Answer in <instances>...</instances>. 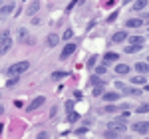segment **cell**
<instances>
[{"instance_id":"6da1fadb","label":"cell","mask_w":149,"mask_h":139,"mask_svg":"<svg viewBox=\"0 0 149 139\" xmlns=\"http://www.w3.org/2000/svg\"><path fill=\"white\" fill-rule=\"evenodd\" d=\"M12 46V38H10V32H2L0 34V54H8V50Z\"/></svg>"},{"instance_id":"7a4b0ae2","label":"cell","mask_w":149,"mask_h":139,"mask_svg":"<svg viewBox=\"0 0 149 139\" xmlns=\"http://www.w3.org/2000/svg\"><path fill=\"white\" fill-rule=\"evenodd\" d=\"M28 68H30V62H16V64L10 66L8 74H10V76H20V74H24Z\"/></svg>"},{"instance_id":"3957f363","label":"cell","mask_w":149,"mask_h":139,"mask_svg":"<svg viewBox=\"0 0 149 139\" xmlns=\"http://www.w3.org/2000/svg\"><path fill=\"white\" fill-rule=\"evenodd\" d=\"M44 101H46V97H44V95H38V97H34V99H32L30 104L26 105V111H28V113L36 111V109H38L40 105H44Z\"/></svg>"},{"instance_id":"277c9868","label":"cell","mask_w":149,"mask_h":139,"mask_svg":"<svg viewBox=\"0 0 149 139\" xmlns=\"http://www.w3.org/2000/svg\"><path fill=\"white\" fill-rule=\"evenodd\" d=\"M107 129H111V131H115V133H123V131H127V125H125V121L123 119H117V121H111L109 125H107Z\"/></svg>"},{"instance_id":"5b68a950","label":"cell","mask_w":149,"mask_h":139,"mask_svg":"<svg viewBox=\"0 0 149 139\" xmlns=\"http://www.w3.org/2000/svg\"><path fill=\"white\" fill-rule=\"evenodd\" d=\"M133 131H135L137 135H147L149 121H135V123H133Z\"/></svg>"},{"instance_id":"8992f818","label":"cell","mask_w":149,"mask_h":139,"mask_svg":"<svg viewBox=\"0 0 149 139\" xmlns=\"http://www.w3.org/2000/svg\"><path fill=\"white\" fill-rule=\"evenodd\" d=\"M14 10H16V4H14V2L2 4V6H0V16H10Z\"/></svg>"},{"instance_id":"52a82bcc","label":"cell","mask_w":149,"mask_h":139,"mask_svg":"<svg viewBox=\"0 0 149 139\" xmlns=\"http://www.w3.org/2000/svg\"><path fill=\"white\" fill-rule=\"evenodd\" d=\"M38 10H40V0H32V2H30V6L26 8V14H28V16H34Z\"/></svg>"},{"instance_id":"ba28073f","label":"cell","mask_w":149,"mask_h":139,"mask_svg":"<svg viewBox=\"0 0 149 139\" xmlns=\"http://www.w3.org/2000/svg\"><path fill=\"white\" fill-rule=\"evenodd\" d=\"M74 52H76V44H68V46H66L64 50H62L60 58H62V60H66V58H70V56H72Z\"/></svg>"},{"instance_id":"9c48e42d","label":"cell","mask_w":149,"mask_h":139,"mask_svg":"<svg viewBox=\"0 0 149 139\" xmlns=\"http://www.w3.org/2000/svg\"><path fill=\"white\" fill-rule=\"evenodd\" d=\"M125 38H127V32L119 30V32H115V34L111 36V42H113V44H119V42H123Z\"/></svg>"},{"instance_id":"30bf717a","label":"cell","mask_w":149,"mask_h":139,"mask_svg":"<svg viewBox=\"0 0 149 139\" xmlns=\"http://www.w3.org/2000/svg\"><path fill=\"white\" fill-rule=\"evenodd\" d=\"M115 88H117V92L125 93V95H129V93H131V88H129L127 83H123V81H115Z\"/></svg>"},{"instance_id":"8fae6325","label":"cell","mask_w":149,"mask_h":139,"mask_svg":"<svg viewBox=\"0 0 149 139\" xmlns=\"http://www.w3.org/2000/svg\"><path fill=\"white\" fill-rule=\"evenodd\" d=\"M103 99H105L107 104H113V101H117V99H119V93H117V92H105Z\"/></svg>"},{"instance_id":"7c38bea8","label":"cell","mask_w":149,"mask_h":139,"mask_svg":"<svg viewBox=\"0 0 149 139\" xmlns=\"http://www.w3.org/2000/svg\"><path fill=\"white\" fill-rule=\"evenodd\" d=\"M115 72H117L119 76H127V74L131 72V68H129L127 64H117V66H115Z\"/></svg>"},{"instance_id":"4fadbf2b","label":"cell","mask_w":149,"mask_h":139,"mask_svg":"<svg viewBox=\"0 0 149 139\" xmlns=\"http://www.w3.org/2000/svg\"><path fill=\"white\" fill-rule=\"evenodd\" d=\"M125 26L127 28H139V26H143V20H139V18H129V20H125Z\"/></svg>"},{"instance_id":"5bb4252c","label":"cell","mask_w":149,"mask_h":139,"mask_svg":"<svg viewBox=\"0 0 149 139\" xmlns=\"http://www.w3.org/2000/svg\"><path fill=\"white\" fill-rule=\"evenodd\" d=\"M135 70H137V74H143V76H145L149 72V64L147 62H137V64H135Z\"/></svg>"},{"instance_id":"9a60e30c","label":"cell","mask_w":149,"mask_h":139,"mask_svg":"<svg viewBox=\"0 0 149 139\" xmlns=\"http://www.w3.org/2000/svg\"><path fill=\"white\" fill-rule=\"evenodd\" d=\"M117 58H119V56H117L115 52H107V54L103 56V62H105V64H111V62H117Z\"/></svg>"},{"instance_id":"2e32d148","label":"cell","mask_w":149,"mask_h":139,"mask_svg":"<svg viewBox=\"0 0 149 139\" xmlns=\"http://www.w3.org/2000/svg\"><path fill=\"white\" fill-rule=\"evenodd\" d=\"M143 48V44H129V46L125 48V54H135V52H139Z\"/></svg>"},{"instance_id":"e0dca14e","label":"cell","mask_w":149,"mask_h":139,"mask_svg":"<svg viewBox=\"0 0 149 139\" xmlns=\"http://www.w3.org/2000/svg\"><path fill=\"white\" fill-rule=\"evenodd\" d=\"M129 83H133V85H141V83H145V78H143V74H139V76H133Z\"/></svg>"},{"instance_id":"ac0fdd59","label":"cell","mask_w":149,"mask_h":139,"mask_svg":"<svg viewBox=\"0 0 149 139\" xmlns=\"http://www.w3.org/2000/svg\"><path fill=\"white\" fill-rule=\"evenodd\" d=\"M147 4H149V0H135V4H133V10H135V12H137V10H143Z\"/></svg>"},{"instance_id":"d6986e66","label":"cell","mask_w":149,"mask_h":139,"mask_svg":"<svg viewBox=\"0 0 149 139\" xmlns=\"http://www.w3.org/2000/svg\"><path fill=\"white\" fill-rule=\"evenodd\" d=\"M48 46L50 48L58 46V34H48Z\"/></svg>"},{"instance_id":"ffe728a7","label":"cell","mask_w":149,"mask_h":139,"mask_svg":"<svg viewBox=\"0 0 149 139\" xmlns=\"http://www.w3.org/2000/svg\"><path fill=\"white\" fill-rule=\"evenodd\" d=\"M90 83H93V85H103V80H102V76H97V74H93L92 78H90Z\"/></svg>"},{"instance_id":"44dd1931","label":"cell","mask_w":149,"mask_h":139,"mask_svg":"<svg viewBox=\"0 0 149 139\" xmlns=\"http://www.w3.org/2000/svg\"><path fill=\"white\" fill-rule=\"evenodd\" d=\"M95 74H97V76H103V74H107V64H105V62H103V64H100V66L95 68Z\"/></svg>"},{"instance_id":"7402d4cb","label":"cell","mask_w":149,"mask_h":139,"mask_svg":"<svg viewBox=\"0 0 149 139\" xmlns=\"http://www.w3.org/2000/svg\"><path fill=\"white\" fill-rule=\"evenodd\" d=\"M129 42L131 44H143L145 40H143V36H129Z\"/></svg>"},{"instance_id":"603a6c76","label":"cell","mask_w":149,"mask_h":139,"mask_svg":"<svg viewBox=\"0 0 149 139\" xmlns=\"http://www.w3.org/2000/svg\"><path fill=\"white\" fill-rule=\"evenodd\" d=\"M78 119H80V113H76V111L70 109L68 111V121H78Z\"/></svg>"},{"instance_id":"cb8c5ba5","label":"cell","mask_w":149,"mask_h":139,"mask_svg":"<svg viewBox=\"0 0 149 139\" xmlns=\"http://www.w3.org/2000/svg\"><path fill=\"white\" fill-rule=\"evenodd\" d=\"M64 78H66V74H64V72H54V74H52V80H54V81L64 80Z\"/></svg>"},{"instance_id":"d4e9b609","label":"cell","mask_w":149,"mask_h":139,"mask_svg":"<svg viewBox=\"0 0 149 139\" xmlns=\"http://www.w3.org/2000/svg\"><path fill=\"white\" fill-rule=\"evenodd\" d=\"M103 137H107V139H115V137H119V133H115V131H111V129H107V131L103 133Z\"/></svg>"},{"instance_id":"484cf974","label":"cell","mask_w":149,"mask_h":139,"mask_svg":"<svg viewBox=\"0 0 149 139\" xmlns=\"http://www.w3.org/2000/svg\"><path fill=\"white\" fill-rule=\"evenodd\" d=\"M137 113H149V104H141L137 107Z\"/></svg>"},{"instance_id":"4316f807","label":"cell","mask_w":149,"mask_h":139,"mask_svg":"<svg viewBox=\"0 0 149 139\" xmlns=\"http://www.w3.org/2000/svg\"><path fill=\"white\" fill-rule=\"evenodd\" d=\"M16 83H18V76H10V80H8V83H6V85H8V88H14Z\"/></svg>"},{"instance_id":"83f0119b","label":"cell","mask_w":149,"mask_h":139,"mask_svg":"<svg viewBox=\"0 0 149 139\" xmlns=\"http://www.w3.org/2000/svg\"><path fill=\"white\" fill-rule=\"evenodd\" d=\"M115 111H119L117 105H105V113H115Z\"/></svg>"},{"instance_id":"f1b7e54d","label":"cell","mask_w":149,"mask_h":139,"mask_svg":"<svg viewBox=\"0 0 149 139\" xmlns=\"http://www.w3.org/2000/svg\"><path fill=\"white\" fill-rule=\"evenodd\" d=\"M95 62H97V56H90V60H88V68H93Z\"/></svg>"},{"instance_id":"f546056e","label":"cell","mask_w":149,"mask_h":139,"mask_svg":"<svg viewBox=\"0 0 149 139\" xmlns=\"http://www.w3.org/2000/svg\"><path fill=\"white\" fill-rule=\"evenodd\" d=\"M88 133V127H80V129H76V135H86Z\"/></svg>"},{"instance_id":"4dcf8cb0","label":"cell","mask_w":149,"mask_h":139,"mask_svg":"<svg viewBox=\"0 0 149 139\" xmlns=\"http://www.w3.org/2000/svg\"><path fill=\"white\" fill-rule=\"evenodd\" d=\"M127 117H129V111H127V109H123V113L119 115V119H123V121H127Z\"/></svg>"},{"instance_id":"1f68e13d","label":"cell","mask_w":149,"mask_h":139,"mask_svg":"<svg viewBox=\"0 0 149 139\" xmlns=\"http://www.w3.org/2000/svg\"><path fill=\"white\" fill-rule=\"evenodd\" d=\"M93 95H102V85H95L93 88Z\"/></svg>"},{"instance_id":"d6a6232c","label":"cell","mask_w":149,"mask_h":139,"mask_svg":"<svg viewBox=\"0 0 149 139\" xmlns=\"http://www.w3.org/2000/svg\"><path fill=\"white\" fill-rule=\"evenodd\" d=\"M62 38H64V40H70V38H72V30H66V32H64V36H62Z\"/></svg>"},{"instance_id":"836d02e7","label":"cell","mask_w":149,"mask_h":139,"mask_svg":"<svg viewBox=\"0 0 149 139\" xmlns=\"http://www.w3.org/2000/svg\"><path fill=\"white\" fill-rule=\"evenodd\" d=\"M115 18H117V12H113V14H109V18H107V22H115Z\"/></svg>"},{"instance_id":"e575fe53","label":"cell","mask_w":149,"mask_h":139,"mask_svg":"<svg viewBox=\"0 0 149 139\" xmlns=\"http://www.w3.org/2000/svg\"><path fill=\"white\" fill-rule=\"evenodd\" d=\"M72 107H74V101H72V99H68V101H66V109H68V111H70Z\"/></svg>"},{"instance_id":"d590c367","label":"cell","mask_w":149,"mask_h":139,"mask_svg":"<svg viewBox=\"0 0 149 139\" xmlns=\"http://www.w3.org/2000/svg\"><path fill=\"white\" fill-rule=\"evenodd\" d=\"M2 113H4V107H2V105H0V115H2Z\"/></svg>"},{"instance_id":"8d00e7d4","label":"cell","mask_w":149,"mask_h":139,"mask_svg":"<svg viewBox=\"0 0 149 139\" xmlns=\"http://www.w3.org/2000/svg\"><path fill=\"white\" fill-rule=\"evenodd\" d=\"M123 2H125V4H129V2H133V0H123Z\"/></svg>"},{"instance_id":"74e56055","label":"cell","mask_w":149,"mask_h":139,"mask_svg":"<svg viewBox=\"0 0 149 139\" xmlns=\"http://www.w3.org/2000/svg\"><path fill=\"white\" fill-rule=\"evenodd\" d=\"M145 92H149V83H147V85H145Z\"/></svg>"},{"instance_id":"f35d334b","label":"cell","mask_w":149,"mask_h":139,"mask_svg":"<svg viewBox=\"0 0 149 139\" xmlns=\"http://www.w3.org/2000/svg\"><path fill=\"white\" fill-rule=\"evenodd\" d=\"M147 64H149V56H147Z\"/></svg>"},{"instance_id":"ab89813d","label":"cell","mask_w":149,"mask_h":139,"mask_svg":"<svg viewBox=\"0 0 149 139\" xmlns=\"http://www.w3.org/2000/svg\"><path fill=\"white\" fill-rule=\"evenodd\" d=\"M0 131H2V125H0Z\"/></svg>"},{"instance_id":"60d3db41","label":"cell","mask_w":149,"mask_h":139,"mask_svg":"<svg viewBox=\"0 0 149 139\" xmlns=\"http://www.w3.org/2000/svg\"><path fill=\"white\" fill-rule=\"evenodd\" d=\"M0 95H2V93H0Z\"/></svg>"}]
</instances>
